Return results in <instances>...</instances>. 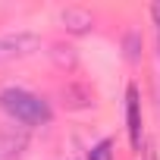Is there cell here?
<instances>
[{
	"label": "cell",
	"mask_w": 160,
	"mask_h": 160,
	"mask_svg": "<svg viewBox=\"0 0 160 160\" xmlns=\"http://www.w3.org/2000/svg\"><path fill=\"white\" fill-rule=\"evenodd\" d=\"M0 110L10 119L22 122V126H44L50 119V107L44 98L25 91V88H7L0 91Z\"/></svg>",
	"instance_id": "6da1fadb"
},
{
	"label": "cell",
	"mask_w": 160,
	"mask_h": 160,
	"mask_svg": "<svg viewBox=\"0 0 160 160\" xmlns=\"http://www.w3.org/2000/svg\"><path fill=\"white\" fill-rule=\"evenodd\" d=\"M126 126H129V141L135 151H141V101H138V88L129 85L126 91Z\"/></svg>",
	"instance_id": "7a4b0ae2"
},
{
	"label": "cell",
	"mask_w": 160,
	"mask_h": 160,
	"mask_svg": "<svg viewBox=\"0 0 160 160\" xmlns=\"http://www.w3.org/2000/svg\"><path fill=\"white\" fill-rule=\"evenodd\" d=\"M38 41L32 35H19V38H0V63L3 60H13V57H22L35 47Z\"/></svg>",
	"instance_id": "3957f363"
},
{
	"label": "cell",
	"mask_w": 160,
	"mask_h": 160,
	"mask_svg": "<svg viewBox=\"0 0 160 160\" xmlns=\"http://www.w3.org/2000/svg\"><path fill=\"white\" fill-rule=\"evenodd\" d=\"M60 19H63V25L69 28V32H91V25H94V19H91V13H85V10H63L60 13Z\"/></svg>",
	"instance_id": "277c9868"
},
{
	"label": "cell",
	"mask_w": 160,
	"mask_h": 160,
	"mask_svg": "<svg viewBox=\"0 0 160 160\" xmlns=\"http://www.w3.org/2000/svg\"><path fill=\"white\" fill-rule=\"evenodd\" d=\"M88 160H113V141H110V138L98 141V144L88 151Z\"/></svg>",
	"instance_id": "5b68a950"
},
{
	"label": "cell",
	"mask_w": 160,
	"mask_h": 160,
	"mask_svg": "<svg viewBox=\"0 0 160 160\" xmlns=\"http://www.w3.org/2000/svg\"><path fill=\"white\" fill-rule=\"evenodd\" d=\"M151 16H154V28H157V50H160V3L151 7Z\"/></svg>",
	"instance_id": "8992f818"
}]
</instances>
